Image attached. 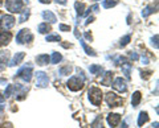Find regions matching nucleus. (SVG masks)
<instances>
[{
    "instance_id": "nucleus-1",
    "label": "nucleus",
    "mask_w": 159,
    "mask_h": 128,
    "mask_svg": "<svg viewBox=\"0 0 159 128\" xmlns=\"http://www.w3.org/2000/svg\"><path fill=\"white\" fill-rule=\"evenodd\" d=\"M77 71H78V75H74L72 78H69V81L66 83L68 87H69V90H72V91L81 90V88L84 87V83H85V77H84L82 70L77 69Z\"/></svg>"
},
{
    "instance_id": "nucleus-2",
    "label": "nucleus",
    "mask_w": 159,
    "mask_h": 128,
    "mask_svg": "<svg viewBox=\"0 0 159 128\" xmlns=\"http://www.w3.org/2000/svg\"><path fill=\"white\" fill-rule=\"evenodd\" d=\"M88 95H89V100H90L92 105H94V106L101 105V102H102V91L99 90V88L92 87L90 90H89Z\"/></svg>"
},
{
    "instance_id": "nucleus-3",
    "label": "nucleus",
    "mask_w": 159,
    "mask_h": 128,
    "mask_svg": "<svg viewBox=\"0 0 159 128\" xmlns=\"http://www.w3.org/2000/svg\"><path fill=\"white\" fill-rule=\"evenodd\" d=\"M6 8L12 13H20L23 9V0H6Z\"/></svg>"
},
{
    "instance_id": "nucleus-4",
    "label": "nucleus",
    "mask_w": 159,
    "mask_h": 128,
    "mask_svg": "<svg viewBox=\"0 0 159 128\" xmlns=\"http://www.w3.org/2000/svg\"><path fill=\"white\" fill-rule=\"evenodd\" d=\"M32 40H33V36L29 29H21L16 36V41L19 44H27V42H31Z\"/></svg>"
},
{
    "instance_id": "nucleus-5",
    "label": "nucleus",
    "mask_w": 159,
    "mask_h": 128,
    "mask_svg": "<svg viewBox=\"0 0 159 128\" xmlns=\"http://www.w3.org/2000/svg\"><path fill=\"white\" fill-rule=\"evenodd\" d=\"M16 75L21 78L23 81L29 82V81L32 79V65H25V66H23V67L17 71Z\"/></svg>"
},
{
    "instance_id": "nucleus-6",
    "label": "nucleus",
    "mask_w": 159,
    "mask_h": 128,
    "mask_svg": "<svg viewBox=\"0 0 159 128\" xmlns=\"http://www.w3.org/2000/svg\"><path fill=\"white\" fill-rule=\"evenodd\" d=\"M15 25V17L11 16V15H4L0 19V27H2L4 31H8Z\"/></svg>"
},
{
    "instance_id": "nucleus-7",
    "label": "nucleus",
    "mask_w": 159,
    "mask_h": 128,
    "mask_svg": "<svg viewBox=\"0 0 159 128\" xmlns=\"http://www.w3.org/2000/svg\"><path fill=\"white\" fill-rule=\"evenodd\" d=\"M106 103L110 107H118V106L122 105L123 100H122L121 96H118L117 94H114V92H109L106 95Z\"/></svg>"
},
{
    "instance_id": "nucleus-8",
    "label": "nucleus",
    "mask_w": 159,
    "mask_h": 128,
    "mask_svg": "<svg viewBox=\"0 0 159 128\" xmlns=\"http://www.w3.org/2000/svg\"><path fill=\"white\" fill-rule=\"evenodd\" d=\"M48 82H49L48 75L44 71H37L36 73V86L37 87H41V88L47 87L48 86Z\"/></svg>"
},
{
    "instance_id": "nucleus-9",
    "label": "nucleus",
    "mask_w": 159,
    "mask_h": 128,
    "mask_svg": "<svg viewBox=\"0 0 159 128\" xmlns=\"http://www.w3.org/2000/svg\"><path fill=\"white\" fill-rule=\"evenodd\" d=\"M13 90H15V96H16V100H23L27 95V91H28V87L24 86V85H16L13 86Z\"/></svg>"
},
{
    "instance_id": "nucleus-10",
    "label": "nucleus",
    "mask_w": 159,
    "mask_h": 128,
    "mask_svg": "<svg viewBox=\"0 0 159 128\" xmlns=\"http://www.w3.org/2000/svg\"><path fill=\"white\" fill-rule=\"evenodd\" d=\"M113 87H114V90H117V91H119V92H126V90H127L126 81L123 79L122 77L116 78V81L113 82Z\"/></svg>"
},
{
    "instance_id": "nucleus-11",
    "label": "nucleus",
    "mask_w": 159,
    "mask_h": 128,
    "mask_svg": "<svg viewBox=\"0 0 159 128\" xmlns=\"http://www.w3.org/2000/svg\"><path fill=\"white\" fill-rule=\"evenodd\" d=\"M106 119H107L109 126H110L111 128H114V127H117L119 124V122H121V115L119 114H109Z\"/></svg>"
},
{
    "instance_id": "nucleus-12",
    "label": "nucleus",
    "mask_w": 159,
    "mask_h": 128,
    "mask_svg": "<svg viewBox=\"0 0 159 128\" xmlns=\"http://www.w3.org/2000/svg\"><path fill=\"white\" fill-rule=\"evenodd\" d=\"M24 57H25V53H23V52H19L15 54V57L12 58V61L9 62V66H16V65H20L21 63V61L24 60Z\"/></svg>"
},
{
    "instance_id": "nucleus-13",
    "label": "nucleus",
    "mask_w": 159,
    "mask_h": 128,
    "mask_svg": "<svg viewBox=\"0 0 159 128\" xmlns=\"http://www.w3.org/2000/svg\"><path fill=\"white\" fill-rule=\"evenodd\" d=\"M113 77H114L113 71H106L105 74H103V77L101 78V83H102V85H105V86H110Z\"/></svg>"
},
{
    "instance_id": "nucleus-14",
    "label": "nucleus",
    "mask_w": 159,
    "mask_h": 128,
    "mask_svg": "<svg viewBox=\"0 0 159 128\" xmlns=\"http://www.w3.org/2000/svg\"><path fill=\"white\" fill-rule=\"evenodd\" d=\"M12 34L9 32H0V45H7V44L11 41Z\"/></svg>"
},
{
    "instance_id": "nucleus-15",
    "label": "nucleus",
    "mask_w": 159,
    "mask_h": 128,
    "mask_svg": "<svg viewBox=\"0 0 159 128\" xmlns=\"http://www.w3.org/2000/svg\"><path fill=\"white\" fill-rule=\"evenodd\" d=\"M43 19L45 21H49V23H56L57 21V19H56V16H54V13L51 12V11H44L43 12Z\"/></svg>"
},
{
    "instance_id": "nucleus-16",
    "label": "nucleus",
    "mask_w": 159,
    "mask_h": 128,
    "mask_svg": "<svg viewBox=\"0 0 159 128\" xmlns=\"http://www.w3.org/2000/svg\"><path fill=\"white\" fill-rule=\"evenodd\" d=\"M49 61H51V58H49L48 54H40V56L36 57V62L39 65H48Z\"/></svg>"
},
{
    "instance_id": "nucleus-17",
    "label": "nucleus",
    "mask_w": 159,
    "mask_h": 128,
    "mask_svg": "<svg viewBox=\"0 0 159 128\" xmlns=\"http://www.w3.org/2000/svg\"><path fill=\"white\" fill-rule=\"evenodd\" d=\"M147 122H148V115H147V112H146V111H142L141 114H139V116H138V126L142 127L143 124H146Z\"/></svg>"
},
{
    "instance_id": "nucleus-18",
    "label": "nucleus",
    "mask_w": 159,
    "mask_h": 128,
    "mask_svg": "<svg viewBox=\"0 0 159 128\" xmlns=\"http://www.w3.org/2000/svg\"><path fill=\"white\" fill-rule=\"evenodd\" d=\"M141 99H142V94L139 91H135L133 94V96H131V105H133V107H137L139 103H141Z\"/></svg>"
},
{
    "instance_id": "nucleus-19",
    "label": "nucleus",
    "mask_w": 159,
    "mask_h": 128,
    "mask_svg": "<svg viewBox=\"0 0 159 128\" xmlns=\"http://www.w3.org/2000/svg\"><path fill=\"white\" fill-rule=\"evenodd\" d=\"M122 71H123V74H125V77L127 78V79H130L131 63H129V62H123V63H122Z\"/></svg>"
},
{
    "instance_id": "nucleus-20",
    "label": "nucleus",
    "mask_w": 159,
    "mask_h": 128,
    "mask_svg": "<svg viewBox=\"0 0 159 128\" xmlns=\"http://www.w3.org/2000/svg\"><path fill=\"white\" fill-rule=\"evenodd\" d=\"M89 70H90V73L94 74V75H99V74H102L103 73L102 66H99V65H92L90 67H89Z\"/></svg>"
},
{
    "instance_id": "nucleus-21",
    "label": "nucleus",
    "mask_w": 159,
    "mask_h": 128,
    "mask_svg": "<svg viewBox=\"0 0 159 128\" xmlns=\"http://www.w3.org/2000/svg\"><path fill=\"white\" fill-rule=\"evenodd\" d=\"M39 32L41 34H45L48 32H51V27L48 25V23H43V24H40L39 25Z\"/></svg>"
},
{
    "instance_id": "nucleus-22",
    "label": "nucleus",
    "mask_w": 159,
    "mask_h": 128,
    "mask_svg": "<svg viewBox=\"0 0 159 128\" xmlns=\"http://www.w3.org/2000/svg\"><path fill=\"white\" fill-rule=\"evenodd\" d=\"M29 15H31L29 9H24V11L21 12V15H20V17H19V23H24L25 20H28Z\"/></svg>"
},
{
    "instance_id": "nucleus-23",
    "label": "nucleus",
    "mask_w": 159,
    "mask_h": 128,
    "mask_svg": "<svg viewBox=\"0 0 159 128\" xmlns=\"http://www.w3.org/2000/svg\"><path fill=\"white\" fill-rule=\"evenodd\" d=\"M74 8H76V11L78 13V16H82V13H84V9H85V4L84 3H76L74 4Z\"/></svg>"
},
{
    "instance_id": "nucleus-24",
    "label": "nucleus",
    "mask_w": 159,
    "mask_h": 128,
    "mask_svg": "<svg viewBox=\"0 0 159 128\" xmlns=\"http://www.w3.org/2000/svg\"><path fill=\"white\" fill-rule=\"evenodd\" d=\"M155 9H157V8H154L152 6H148V7H146L145 9H143V12H142V16H143V17H147L148 15H151V13L155 12Z\"/></svg>"
},
{
    "instance_id": "nucleus-25",
    "label": "nucleus",
    "mask_w": 159,
    "mask_h": 128,
    "mask_svg": "<svg viewBox=\"0 0 159 128\" xmlns=\"http://www.w3.org/2000/svg\"><path fill=\"white\" fill-rule=\"evenodd\" d=\"M81 45H82V48H84V50L86 52V54H89V56H92V57H96V53H94V50L93 49H90L88 45H86V42H84V41H81Z\"/></svg>"
},
{
    "instance_id": "nucleus-26",
    "label": "nucleus",
    "mask_w": 159,
    "mask_h": 128,
    "mask_svg": "<svg viewBox=\"0 0 159 128\" xmlns=\"http://www.w3.org/2000/svg\"><path fill=\"white\" fill-rule=\"evenodd\" d=\"M118 4V0H105L103 2V8H111V7H114V6H117Z\"/></svg>"
},
{
    "instance_id": "nucleus-27",
    "label": "nucleus",
    "mask_w": 159,
    "mask_h": 128,
    "mask_svg": "<svg viewBox=\"0 0 159 128\" xmlns=\"http://www.w3.org/2000/svg\"><path fill=\"white\" fill-rule=\"evenodd\" d=\"M92 128H103L101 116H97V117H96V120H94V122L92 123Z\"/></svg>"
},
{
    "instance_id": "nucleus-28",
    "label": "nucleus",
    "mask_w": 159,
    "mask_h": 128,
    "mask_svg": "<svg viewBox=\"0 0 159 128\" xmlns=\"http://www.w3.org/2000/svg\"><path fill=\"white\" fill-rule=\"evenodd\" d=\"M61 60H62V56H61L60 53H56V52H54V53L52 54V58H51V62H52V63H58Z\"/></svg>"
},
{
    "instance_id": "nucleus-29",
    "label": "nucleus",
    "mask_w": 159,
    "mask_h": 128,
    "mask_svg": "<svg viewBox=\"0 0 159 128\" xmlns=\"http://www.w3.org/2000/svg\"><path fill=\"white\" fill-rule=\"evenodd\" d=\"M70 71H72V66L70 65L64 66V67L60 69V74L61 75H68V74H70Z\"/></svg>"
},
{
    "instance_id": "nucleus-30",
    "label": "nucleus",
    "mask_w": 159,
    "mask_h": 128,
    "mask_svg": "<svg viewBox=\"0 0 159 128\" xmlns=\"http://www.w3.org/2000/svg\"><path fill=\"white\" fill-rule=\"evenodd\" d=\"M45 40L48 42H51V41H60V40H61V37H60L58 34H48Z\"/></svg>"
},
{
    "instance_id": "nucleus-31",
    "label": "nucleus",
    "mask_w": 159,
    "mask_h": 128,
    "mask_svg": "<svg viewBox=\"0 0 159 128\" xmlns=\"http://www.w3.org/2000/svg\"><path fill=\"white\" fill-rule=\"evenodd\" d=\"M130 40H131V36H130V34H127V36L121 38V42H119V45H121V46H126L127 44L130 42Z\"/></svg>"
},
{
    "instance_id": "nucleus-32",
    "label": "nucleus",
    "mask_w": 159,
    "mask_h": 128,
    "mask_svg": "<svg viewBox=\"0 0 159 128\" xmlns=\"http://www.w3.org/2000/svg\"><path fill=\"white\" fill-rule=\"evenodd\" d=\"M12 91H13V86L12 85H8L6 88V92H4V98H8L12 95Z\"/></svg>"
},
{
    "instance_id": "nucleus-33",
    "label": "nucleus",
    "mask_w": 159,
    "mask_h": 128,
    "mask_svg": "<svg viewBox=\"0 0 159 128\" xmlns=\"http://www.w3.org/2000/svg\"><path fill=\"white\" fill-rule=\"evenodd\" d=\"M151 44H152V46H154V48L158 49V34H155V36L151 38Z\"/></svg>"
},
{
    "instance_id": "nucleus-34",
    "label": "nucleus",
    "mask_w": 159,
    "mask_h": 128,
    "mask_svg": "<svg viewBox=\"0 0 159 128\" xmlns=\"http://www.w3.org/2000/svg\"><path fill=\"white\" fill-rule=\"evenodd\" d=\"M60 31H62V32H69V31H70V27H69V25H65V24H60Z\"/></svg>"
},
{
    "instance_id": "nucleus-35",
    "label": "nucleus",
    "mask_w": 159,
    "mask_h": 128,
    "mask_svg": "<svg viewBox=\"0 0 159 128\" xmlns=\"http://www.w3.org/2000/svg\"><path fill=\"white\" fill-rule=\"evenodd\" d=\"M123 62H126V60L123 57H117L116 58V65H122Z\"/></svg>"
},
{
    "instance_id": "nucleus-36",
    "label": "nucleus",
    "mask_w": 159,
    "mask_h": 128,
    "mask_svg": "<svg viewBox=\"0 0 159 128\" xmlns=\"http://www.w3.org/2000/svg\"><path fill=\"white\" fill-rule=\"evenodd\" d=\"M0 128H13V126L11 124V123H4V124L0 126Z\"/></svg>"
},
{
    "instance_id": "nucleus-37",
    "label": "nucleus",
    "mask_w": 159,
    "mask_h": 128,
    "mask_svg": "<svg viewBox=\"0 0 159 128\" xmlns=\"http://www.w3.org/2000/svg\"><path fill=\"white\" fill-rule=\"evenodd\" d=\"M129 56H130V58L131 60H138V56L134 52H130V54H129Z\"/></svg>"
},
{
    "instance_id": "nucleus-38",
    "label": "nucleus",
    "mask_w": 159,
    "mask_h": 128,
    "mask_svg": "<svg viewBox=\"0 0 159 128\" xmlns=\"http://www.w3.org/2000/svg\"><path fill=\"white\" fill-rule=\"evenodd\" d=\"M150 74H151V71H145V73H143V71H142V78H143V77H145V78H146V79H147V78H148V77H150Z\"/></svg>"
},
{
    "instance_id": "nucleus-39",
    "label": "nucleus",
    "mask_w": 159,
    "mask_h": 128,
    "mask_svg": "<svg viewBox=\"0 0 159 128\" xmlns=\"http://www.w3.org/2000/svg\"><path fill=\"white\" fill-rule=\"evenodd\" d=\"M93 20H94V17H89V19H88V20L85 21V24H86V25H88V24H90V23H92Z\"/></svg>"
},
{
    "instance_id": "nucleus-40",
    "label": "nucleus",
    "mask_w": 159,
    "mask_h": 128,
    "mask_svg": "<svg viewBox=\"0 0 159 128\" xmlns=\"http://www.w3.org/2000/svg\"><path fill=\"white\" fill-rule=\"evenodd\" d=\"M85 37L88 38V40H92V34L89 33V32H86V33H85Z\"/></svg>"
},
{
    "instance_id": "nucleus-41",
    "label": "nucleus",
    "mask_w": 159,
    "mask_h": 128,
    "mask_svg": "<svg viewBox=\"0 0 159 128\" xmlns=\"http://www.w3.org/2000/svg\"><path fill=\"white\" fill-rule=\"evenodd\" d=\"M40 3H43V4H49L51 3V0H39Z\"/></svg>"
},
{
    "instance_id": "nucleus-42",
    "label": "nucleus",
    "mask_w": 159,
    "mask_h": 128,
    "mask_svg": "<svg viewBox=\"0 0 159 128\" xmlns=\"http://www.w3.org/2000/svg\"><path fill=\"white\" fill-rule=\"evenodd\" d=\"M56 2L60 3V4H62V6H64V4H66V0H56Z\"/></svg>"
},
{
    "instance_id": "nucleus-43",
    "label": "nucleus",
    "mask_w": 159,
    "mask_h": 128,
    "mask_svg": "<svg viewBox=\"0 0 159 128\" xmlns=\"http://www.w3.org/2000/svg\"><path fill=\"white\" fill-rule=\"evenodd\" d=\"M4 99H6V98H4V95L2 94V92H0V103H3V102H4Z\"/></svg>"
},
{
    "instance_id": "nucleus-44",
    "label": "nucleus",
    "mask_w": 159,
    "mask_h": 128,
    "mask_svg": "<svg viewBox=\"0 0 159 128\" xmlns=\"http://www.w3.org/2000/svg\"><path fill=\"white\" fill-rule=\"evenodd\" d=\"M142 61H143V62H145V63H147V62H148V60H147V57H143V56H142Z\"/></svg>"
},
{
    "instance_id": "nucleus-45",
    "label": "nucleus",
    "mask_w": 159,
    "mask_h": 128,
    "mask_svg": "<svg viewBox=\"0 0 159 128\" xmlns=\"http://www.w3.org/2000/svg\"><path fill=\"white\" fill-rule=\"evenodd\" d=\"M154 128H158V122H155V123H154V126H152Z\"/></svg>"
},
{
    "instance_id": "nucleus-46",
    "label": "nucleus",
    "mask_w": 159,
    "mask_h": 128,
    "mask_svg": "<svg viewBox=\"0 0 159 128\" xmlns=\"http://www.w3.org/2000/svg\"><path fill=\"white\" fill-rule=\"evenodd\" d=\"M3 110H4V106H0V114L3 112Z\"/></svg>"
},
{
    "instance_id": "nucleus-47",
    "label": "nucleus",
    "mask_w": 159,
    "mask_h": 128,
    "mask_svg": "<svg viewBox=\"0 0 159 128\" xmlns=\"http://www.w3.org/2000/svg\"><path fill=\"white\" fill-rule=\"evenodd\" d=\"M0 83H7V81L6 79H0Z\"/></svg>"
},
{
    "instance_id": "nucleus-48",
    "label": "nucleus",
    "mask_w": 159,
    "mask_h": 128,
    "mask_svg": "<svg viewBox=\"0 0 159 128\" xmlns=\"http://www.w3.org/2000/svg\"><path fill=\"white\" fill-rule=\"evenodd\" d=\"M3 62H4V61L2 60V58H0V63H3ZM0 69H2V66H0Z\"/></svg>"
},
{
    "instance_id": "nucleus-49",
    "label": "nucleus",
    "mask_w": 159,
    "mask_h": 128,
    "mask_svg": "<svg viewBox=\"0 0 159 128\" xmlns=\"http://www.w3.org/2000/svg\"><path fill=\"white\" fill-rule=\"evenodd\" d=\"M94 2H99V0H94Z\"/></svg>"
}]
</instances>
